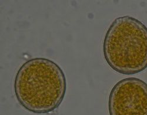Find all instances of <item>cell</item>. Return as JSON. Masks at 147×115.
<instances>
[{
    "instance_id": "cell-1",
    "label": "cell",
    "mask_w": 147,
    "mask_h": 115,
    "mask_svg": "<svg viewBox=\"0 0 147 115\" xmlns=\"http://www.w3.org/2000/svg\"><path fill=\"white\" fill-rule=\"evenodd\" d=\"M20 105L27 110L45 114L62 103L67 90L65 74L54 61L44 58L28 60L18 70L14 84Z\"/></svg>"
},
{
    "instance_id": "cell-2",
    "label": "cell",
    "mask_w": 147,
    "mask_h": 115,
    "mask_svg": "<svg viewBox=\"0 0 147 115\" xmlns=\"http://www.w3.org/2000/svg\"><path fill=\"white\" fill-rule=\"evenodd\" d=\"M108 65L123 75L139 73L147 68V27L130 16L117 18L103 42Z\"/></svg>"
},
{
    "instance_id": "cell-3",
    "label": "cell",
    "mask_w": 147,
    "mask_h": 115,
    "mask_svg": "<svg viewBox=\"0 0 147 115\" xmlns=\"http://www.w3.org/2000/svg\"><path fill=\"white\" fill-rule=\"evenodd\" d=\"M109 115H147V83L136 78L118 82L108 98Z\"/></svg>"
}]
</instances>
